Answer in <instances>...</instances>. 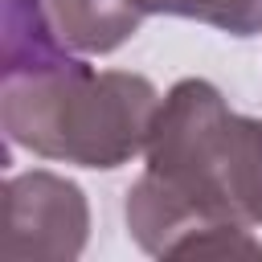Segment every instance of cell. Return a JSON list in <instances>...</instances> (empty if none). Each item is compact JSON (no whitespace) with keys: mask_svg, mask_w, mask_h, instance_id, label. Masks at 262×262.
I'll return each mask as SVG.
<instances>
[{"mask_svg":"<svg viewBox=\"0 0 262 262\" xmlns=\"http://www.w3.org/2000/svg\"><path fill=\"white\" fill-rule=\"evenodd\" d=\"M147 168L127 188V233L156 258H262V119L209 78H180L151 123Z\"/></svg>","mask_w":262,"mask_h":262,"instance_id":"obj_1","label":"cell"},{"mask_svg":"<svg viewBox=\"0 0 262 262\" xmlns=\"http://www.w3.org/2000/svg\"><path fill=\"white\" fill-rule=\"evenodd\" d=\"M160 90L131 70H94L66 57L41 70L4 74L0 123L8 143L78 168H119L147 147Z\"/></svg>","mask_w":262,"mask_h":262,"instance_id":"obj_2","label":"cell"},{"mask_svg":"<svg viewBox=\"0 0 262 262\" xmlns=\"http://www.w3.org/2000/svg\"><path fill=\"white\" fill-rule=\"evenodd\" d=\"M90 237L86 192L45 168L4 180V233L0 254L8 262H74Z\"/></svg>","mask_w":262,"mask_h":262,"instance_id":"obj_3","label":"cell"},{"mask_svg":"<svg viewBox=\"0 0 262 262\" xmlns=\"http://www.w3.org/2000/svg\"><path fill=\"white\" fill-rule=\"evenodd\" d=\"M45 12L57 41L78 53H115L147 16L135 0H45Z\"/></svg>","mask_w":262,"mask_h":262,"instance_id":"obj_4","label":"cell"},{"mask_svg":"<svg viewBox=\"0 0 262 262\" xmlns=\"http://www.w3.org/2000/svg\"><path fill=\"white\" fill-rule=\"evenodd\" d=\"M66 57L70 53L49 25L45 0H4V74L41 70Z\"/></svg>","mask_w":262,"mask_h":262,"instance_id":"obj_5","label":"cell"},{"mask_svg":"<svg viewBox=\"0 0 262 262\" xmlns=\"http://www.w3.org/2000/svg\"><path fill=\"white\" fill-rule=\"evenodd\" d=\"M147 16H188L229 37L262 33V0H135Z\"/></svg>","mask_w":262,"mask_h":262,"instance_id":"obj_6","label":"cell"}]
</instances>
